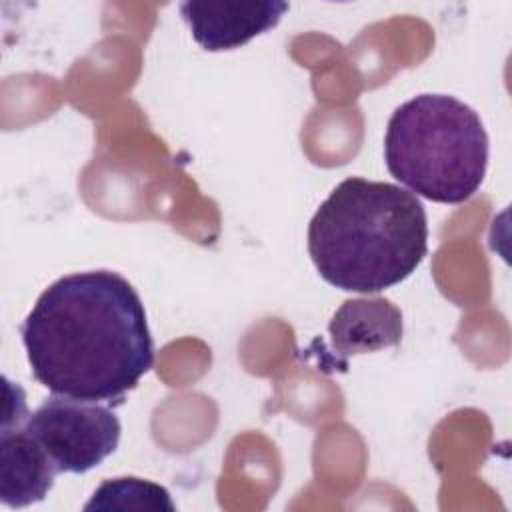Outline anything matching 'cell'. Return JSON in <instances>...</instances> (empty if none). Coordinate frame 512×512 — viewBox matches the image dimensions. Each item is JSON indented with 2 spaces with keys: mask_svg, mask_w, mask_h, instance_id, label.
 <instances>
[{
  "mask_svg": "<svg viewBox=\"0 0 512 512\" xmlns=\"http://www.w3.org/2000/svg\"><path fill=\"white\" fill-rule=\"evenodd\" d=\"M32 376L52 394L122 402L154 364L144 304L116 272L58 278L20 326Z\"/></svg>",
  "mask_w": 512,
  "mask_h": 512,
  "instance_id": "cell-1",
  "label": "cell"
},
{
  "mask_svg": "<svg viewBox=\"0 0 512 512\" xmlns=\"http://www.w3.org/2000/svg\"><path fill=\"white\" fill-rule=\"evenodd\" d=\"M308 252L332 286L376 294L406 280L428 252V220L416 194L366 178L342 180L314 212Z\"/></svg>",
  "mask_w": 512,
  "mask_h": 512,
  "instance_id": "cell-2",
  "label": "cell"
},
{
  "mask_svg": "<svg viewBox=\"0 0 512 512\" xmlns=\"http://www.w3.org/2000/svg\"><path fill=\"white\" fill-rule=\"evenodd\" d=\"M388 172L418 196L462 204L486 176L488 134L468 104L446 94H418L400 104L386 126Z\"/></svg>",
  "mask_w": 512,
  "mask_h": 512,
  "instance_id": "cell-3",
  "label": "cell"
},
{
  "mask_svg": "<svg viewBox=\"0 0 512 512\" xmlns=\"http://www.w3.org/2000/svg\"><path fill=\"white\" fill-rule=\"evenodd\" d=\"M58 474H86L100 466L120 442L116 412L100 402L52 394L26 420Z\"/></svg>",
  "mask_w": 512,
  "mask_h": 512,
  "instance_id": "cell-4",
  "label": "cell"
},
{
  "mask_svg": "<svg viewBox=\"0 0 512 512\" xmlns=\"http://www.w3.org/2000/svg\"><path fill=\"white\" fill-rule=\"evenodd\" d=\"M288 8L278 0H188L180 4V16L204 50L220 52L240 48L272 30Z\"/></svg>",
  "mask_w": 512,
  "mask_h": 512,
  "instance_id": "cell-5",
  "label": "cell"
},
{
  "mask_svg": "<svg viewBox=\"0 0 512 512\" xmlns=\"http://www.w3.org/2000/svg\"><path fill=\"white\" fill-rule=\"evenodd\" d=\"M24 424L0 426V500L8 508L42 502L58 474Z\"/></svg>",
  "mask_w": 512,
  "mask_h": 512,
  "instance_id": "cell-6",
  "label": "cell"
},
{
  "mask_svg": "<svg viewBox=\"0 0 512 512\" xmlns=\"http://www.w3.org/2000/svg\"><path fill=\"white\" fill-rule=\"evenodd\" d=\"M332 348L348 358L398 346L402 342V312L388 298H350L328 324Z\"/></svg>",
  "mask_w": 512,
  "mask_h": 512,
  "instance_id": "cell-7",
  "label": "cell"
},
{
  "mask_svg": "<svg viewBox=\"0 0 512 512\" xmlns=\"http://www.w3.org/2000/svg\"><path fill=\"white\" fill-rule=\"evenodd\" d=\"M86 512L94 510H168L174 512L176 504L170 498V492L150 480L136 476L104 480L84 504Z\"/></svg>",
  "mask_w": 512,
  "mask_h": 512,
  "instance_id": "cell-8",
  "label": "cell"
}]
</instances>
